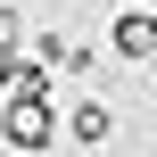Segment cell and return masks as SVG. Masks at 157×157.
Segmentation results:
<instances>
[{
    "instance_id": "1",
    "label": "cell",
    "mask_w": 157,
    "mask_h": 157,
    "mask_svg": "<svg viewBox=\"0 0 157 157\" xmlns=\"http://www.w3.org/2000/svg\"><path fill=\"white\" fill-rule=\"evenodd\" d=\"M0 141L17 157H33V149L58 141V99H50V75L33 58H17V83H8V108H0Z\"/></svg>"
},
{
    "instance_id": "2",
    "label": "cell",
    "mask_w": 157,
    "mask_h": 157,
    "mask_svg": "<svg viewBox=\"0 0 157 157\" xmlns=\"http://www.w3.org/2000/svg\"><path fill=\"white\" fill-rule=\"evenodd\" d=\"M108 50L132 58V66H149V58H157V17H149V8H124V17L108 25Z\"/></svg>"
},
{
    "instance_id": "3",
    "label": "cell",
    "mask_w": 157,
    "mask_h": 157,
    "mask_svg": "<svg viewBox=\"0 0 157 157\" xmlns=\"http://www.w3.org/2000/svg\"><path fill=\"white\" fill-rule=\"evenodd\" d=\"M58 116H66V124H58V132H75V141H83V149H99V141H108V132H116V116H108V99H75V108H58Z\"/></svg>"
},
{
    "instance_id": "4",
    "label": "cell",
    "mask_w": 157,
    "mask_h": 157,
    "mask_svg": "<svg viewBox=\"0 0 157 157\" xmlns=\"http://www.w3.org/2000/svg\"><path fill=\"white\" fill-rule=\"evenodd\" d=\"M0 50H8V58L25 50V17H17V8H0Z\"/></svg>"
},
{
    "instance_id": "5",
    "label": "cell",
    "mask_w": 157,
    "mask_h": 157,
    "mask_svg": "<svg viewBox=\"0 0 157 157\" xmlns=\"http://www.w3.org/2000/svg\"><path fill=\"white\" fill-rule=\"evenodd\" d=\"M8 83H17V58H8V50H0V99H8Z\"/></svg>"
},
{
    "instance_id": "6",
    "label": "cell",
    "mask_w": 157,
    "mask_h": 157,
    "mask_svg": "<svg viewBox=\"0 0 157 157\" xmlns=\"http://www.w3.org/2000/svg\"><path fill=\"white\" fill-rule=\"evenodd\" d=\"M132 8H149V17H157V0H132Z\"/></svg>"
}]
</instances>
